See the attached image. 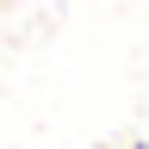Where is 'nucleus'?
Here are the masks:
<instances>
[{
	"label": "nucleus",
	"instance_id": "1",
	"mask_svg": "<svg viewBox=\"0 0 149 149\" xmlns=\"http://www.w3.org/2000/svg\"><path fill=\"white\" fill-rule=\"evenodd\" d=\"M124 149H149V143H124Z\"/></svg>",
	"mask_w": 149,
	"mask_h": 149
},
{
	"label": "nucleus",
	"instance_id": "2",
	"mask_svg": "<svg viewBox=\"0 0 149 149\" xmlns=\"http://www.w3.org/2000/svg\"><path fill=\"white\" fill-rule=\"evenodd\" d=\"M100 149H118V143H100Z\"/></svg>",
	"mask_w": 149,
	"mask_h": 149
}]
</instances>
